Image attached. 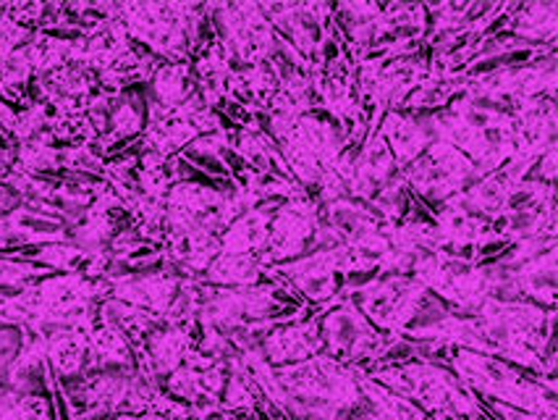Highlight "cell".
<instances>
[{
	"mask_svg": "<svg viewBox=\"0 0 558 420\" xmlns=\"http://www.w3.org/2000/svg\"><path fill=\"white\" fill-rule=\"evenodd\" d=\"M320 336L323 347H326L330 358H336L339 363L349 368H360L362 363H380L383 358L391 355V350L401 339V336L378 332L362 315V310L356 308V302L347 292V287L339 292L336 305L323 313Z\"/></svg>",
	"mask_w": 558,
	"mask_h": 420,
	"instance_id": "4",
	"label": "cell"
},
{
	"mask_svg": "<svg viewBox=\"0 0 558 420\" xmlns=\"http://www.w3.org/2000/svg\"><path fill=\"white\" fill-rule=\"evenodd\" d=\"M220 129H223L220 116L213 108H207L197 93L177 108H163L150 100L140 145L145 153L160 155V158H177L194 140L216 134Z\"/></svg>",
	"mask_w": 558,
	"mask_h": 420,
	"instance_id": "5",
	"label": "cell"
},
{
	"mask_svg": "<svg viewBox=\"0 0 558 420\" xmlns=\"http://www.w3.org/2000/svg\"><path fill=\"white\" fill-rule=\"evenodd\" d=\"M336 300H339V295H336L330 302H326V305L313 310L310 319L281 323V326L270 328V332L263 336V347H259L265 363L268 365L302 363V360L315 358V355L326 350L320 336V321H323V313L336 305Z\"/></svg>",
	"mask_w": 558,
	"mask_h": 420,
	"instance_id": "10",
	"label": "cell"
},
{
	"mask_svg": "<svg viewBox=\"0 0 558 420\" xmlns=\"http://www.w3.org/2000/svg\"><path fill=\"white\" fill-rule=\"evenodd\" d=\"M320 224L323 211L313 195L294 197L278 205L270 218L268 244H265L263 252L265 268L281 266V263H289L291 257L302 255L320 231Z\"/></svg>",
	"mask_w": 558,
	"mask_h": 420,
	"instance_id": "9",
	"label": "cell"
},
{
	"mask_svg": "<svg viewBox=\"0 0 558 420\" xmlns=\"http://www.w3.org/2000/svg\"><path fill=\"white\" fill-rule=\"evenodd\" d=\"M375 134L388 145L399 173L412 166L433 142V134L427 132V127H423L417 119H412L404 111H388L380 119L378 132Z\"/></svg>",
	"mask_w": 558,
	"mask_h": 420,
	"instance_id": "12",
	"label": "cell"
},
{
	"mask_svg": "<svg viewBox=\"0 0 558 420\" xmlns=\"http://www.w3.org/2000/svg\"><path fill=\"white\" fill-rule=\"evenodd\" d=\"M213 29L239 67L265 63L276 48V29L263 14L259 3H218L207 5Z\"/></svg>",
	"mask_w": 558,
	"mask_h": 420,
	"instance_id": "8",
	"label": "cell"
},
{
	"mask_svg": "<svg viewBox=\"0 0 558 420\" xmlns=\"http://www.w3.org/2000/svg\"><path fill=\"white\" fill-rule=\"evenodd\" d=\"M0 420H50L43 397H0Z\"/></svg>",
	"mask_w": 558,
	"mask_h": 420,
	"instance_id": "15",
	"label": "cell"
},
{
	"mask_svg": "<svg viewBox=\"0 0 558 420\" xmlns=\"http://www.w3.org/2000/svg\"><path fill=\"white\" fill-rule=\"evenodd\" d=\"M153 103L163 108H177L184 100H190L197 87H194L192 61L181 63H160L158 71L153 74Z\"/></svg>",
	"mask_w": 558,
	"mask_h": 420,
	"instance_id": "14",
	"label": "cell"
},
{
	"mask_svg": "<svg viewBox=\"0 0 558 420\" xmlns=\"http://www.w3.org/2000/svg\"><path fill=\"white\" fill-rule=\"evenodd\" d=\"M356 381H360L362 403L347 412V420H427L420 407H414L399 394L383 389L373 379L365 376V371L356 368Z\"/></svg>",
	"mask_w": 558,
	"mask_h": 420,
	"instance_id": "13",
	"label": "cell"
},
{
	"mask_svg": "<svg viewBox=\"0 0 558 420\" xmlns=\"http://www.w3.org/2000/svg\"><path fill=\"white\" fill-rule=\"evenodd\" d=\"M347 292L378 332L391 336L407 334L409 323L417 319L430 295L423 284L407 274H378V279L362 287H347Z\"/></svg>",
	"mask_w": 558,
	"mask_h": 420,
	"instance_id": "6",
	"label": "cell"
},
{
	"mask_svg": "<svg viewBox=\"0 0 558 420\" xmlns=\"http://www.w3.org/2000/svg\"><path fill=\"white\" fill-rule=\"evenodd\" d=\"M383 389L399 394L401 399L446 420H480V405L475 392L430 360H412L404 365H380L365 373Z\"/></svg>",
	"mask_w": 558,
	"mask_h": 420,
	"instance_id": "2",
	"label": "cell"
},
{
	"mask_svg": "<svg viewBox=\"0 0 558 420\" xmlns=\"http://www.w3.org/2000/svg\"><path fill=\"white\" fill-rule=\"evenodd\" d=\"M451 365L457 371V379H462L472 392L488 397L490 403L556 418L554 379H524L522 373H517V368L506 365L504 360L470 350H451Z\"/></svg>",
	"mask_w": 558,
	"mask_h": 420,
	"instance_id": "3",
	"label": "cell"
},
{
	"mask_svg": "<svg viewBox=\"0 0 558 420\" xmlns=\"http://www.w3.org/2000/svg\"><path fill=\"white\" fill-rule=\"evenodd\" d=\"M493 416H498L501 420H556L554 416H537V412H524V410H514L509 405H498L490 403Z\"/></svg>",
	"mask_w": 558,
	"mask_h": 420,
	"instance_id": "16",
	"label": "cell"
},
{
	"mask_svg": "<svg viewBox=\"0 0 558 420\" xmlns=\"http://www.w3.org/2000/svg\"><path fill=\"white\" fill-rule=\"evenodd\" d=\"M501 29L509 32L517 40H527L530 45L556 48L558 35V3H511L501 19Z\"/></svg>",
	"mask_w": 558,
	"mask_h": 420,
	"instance_id": "11",
	"label": "cell"
},
{
	"mask_svg": "<svg viewBox=\"0 0 558 420\" xmlns=\"http://www.w3.org/2000/svg\"><path fill=\"white\" fill-rule=\"evenodd\" d=\"M401 179L420 203L444 205L475 184V164L446 142H430L427 151L401 171Z\"/></svg>",
	"mask_w": 558,
	"mask_h": 420,
	"instance_id": "7",
	"label": "cell"
},
{
	"mask_svg": "<svg viewBox=\"0 0 558 420\" xmlns=\"http://www.w3.org/2000/svg\"><path fill=\"white\" fill-rule=\"evenodd\" d=\"M287 407H296L310 420H339L362 403L356 368H349L330 358L328 352L281 365L272 371Z\"/></svg>",
	"mask_w": 558,
	"mask_h": 420,
	"instance_id": "1",
	"label": "cell"
}]
</instances>
